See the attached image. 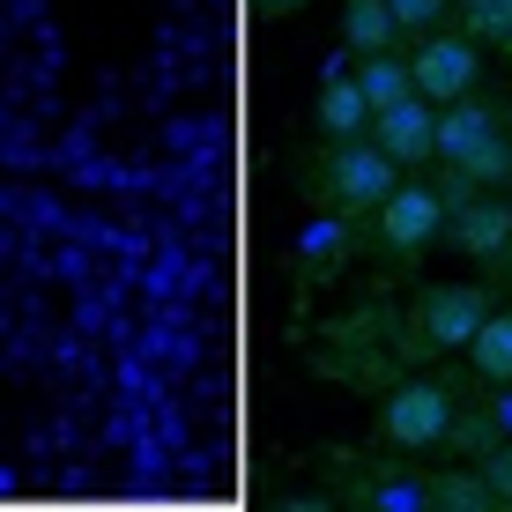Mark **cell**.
Instances as JSON below:
<instances>
[{
    "mask_svg": "<svg viewBox=\"0 0 512 512\" xmlns=\"http://www.w3.org/2000/svg\"><path fill=\"white\" fill-rule=\"evenodd\" d=\"M483 483H490V498H512V446H498L483 461Z\"/></svg>",
    "mask_w": 512,
    "mask_h": 512,
    "instance_id": "2e32d148",
    "label": "cell"
},
{
    "mask_svg": "<svg viewBox=\"0 0 512 512\" xmlns=\"http://www.w3.org/2000/svg\"><path fill=\"white\" fill-rule=\"evenodd\" d=\"M327 186L342 208H379L386 193H394V156L386 149H364V141H342L327 164Z\"/></svg>",
    "mask_w": 512,
    "mask_h": 512,
    "instance_id": "277c9868",
    "label": "cell"
},
{
    "mask_svg": "<svg viewBox=\"0 0 512 512\" xmlns=\"http://www.w3.org/2000/svg\"><path fill=\"white\" fill-rule=\"evenodd\" d=\"M438 231H446V193L394 186L379 201V245H386V253H416V245H431Z\"/></svg>",
    "mask_w": 512,
    "mask_h": 512,
    "instance_id": "3957f363",
    "label": "cell"
},
{
    "mask_svg": "<svg viewBox=\"0 0 512 512\" xmlns=\"http://www.w3.org/2000/svg\"><path fill=\"white\" fill-rule=\"evenodd\" d=\"M386 8H394L401 30H431L438 15H446V0H386Z\"/></svg>",
    "mask_w": 512,
    "mask_h": 512,
    "instance_id": "5bb4252c",
    "label": "cell"
},
{
    "mask_svg": "<svg viewBox=\"0 0 512 512\" xmlns=\"http://www.w3.org/2000/svg\"><path fill=\"white\" fill-rule=\"evenodd\" d=\"M372 119V97H364V82L357 75H327V90H320V127L334 134V141H349Z\"/></svg>",
    "mask_w": 512,
    "mask_h": 512,
    "instance_id": "9c48e42d",
    "label": "cell"
},
{
    "mask_svg": "<svg viewBox=\"0 0 512 512\" xmlns=\"http://www.w3.org/2000/svg\"><path fill=\"white\" fill-rule=\"evenodd\" d=\"M438 505H490V483H468V475H446V483H438Z\"/></svg>",
    "mask_w": 512,
    "mask_h": 512,
    "instance_id": "9a60e30c",
    "label": "cell"
},
{
    "mask_svg": "<svg viewBox=\"0 0 512 512\" xmlns=\"http://www.w3.org/2000/svg\"><path fill=\"white\" fill-rule=\"evenodd\" d=\"M461 30L475 45H512V0H461Z\"/></svg>",
    "mask_w": 512,
    "mask_h": 512,
    "instance_id": "4fadbf2b",
    "label": "cell"
},
{
    "mask_svg": "<svg viewBox=\"0 0 512 512\" xmlns=\"http://www.w3.org/2000/svg\"><path fill=\"white\" fill-rule=\"evenodd\" d=\"M505 260H512V238H505Z\"/></svg>",
    "mask_w": 512,
    "mask_h": 512,
    "instance_id": "ac0fdd59",
    "label": "cell"
},
{
    "mask_svg": "<svg viewBox=\"0 0 512 512\" xmlns=\"http://www.w3.org/2000/svg\"><path fill=\"white\" fill-rule=\"evenodd\" d=\"M409 75H416V90L438 97V104L468 97L475 90V38H468V30H461V38H423V52L409 60Z\"/></svg>",
    "mask_w": 512,
    "mask_h": 512,
    "instance_id": "5b68a950",
    "label": "cell"
},
{
    "mask_svg": "<svg viewBox=\"0 0 512 512\" xmlns=\"http://www.w3.org/2000/svg\"><path fill=\"white\" fill-rule=\"evenodd\" d=\"M379 431L394 438V446H409V453L438 446V438L453 431V394H446V386H431V379L394 386V394H386V409H379Z\"/></svg>",
    "mask_w": 512,
    "mask_h": 512,
    "instance_id": "7a4b0ae2",
    "label": "cell"
},
{
    "mask_svg": "<svg viewBox=\"0 0 512 512\" xmlns=\"http://www.w3.org/2000/svg\"><path fill=\"white\" fill-rule=\"evenodd\" d=\"M357 82H364V97H372V112H386V104H401L416 90V75H409V60H394V52H364V67H357Z\"/></svg>",
    "mask_w": 512,
    "mask_h": 512,
    "instance_id": "8fae6325",
    "label": "cell"
},
{
    "mask_svg": "<svg viewBox=\"0 0 512 512\" xmlns=\"http://www.w3.org/2000/svg\"><path fill=\"white\" fill-rule=\"evenodd\" d=\"M379 119V149L394 156V164H423V156H438V112H431V97L409 90L401 104H386Z\"/></svg>",
    "mask_w": 512,
    "mask_h": 512,
    "instance_id": "52a82bcc",
    "label": "cell"
},
{
    "mask_svg": "<svg viewBox=\"0 0 512 512\" xmlns=\"http://www.w3.org/2000/svg\"><path fill=\"white\" fill-rule=\"evenodd\" d=\"M490 320V305L475 290H423V305H416V342H431V349H468V334Z\"/></svg>",
    "mask_w": 512,
    "mask_h": 512,
    "instance_id": "8992f818",
    "label": "cell"
},
{
    "mask_svg": "<svg viewBox=\"0 0 512 512\" xmlns=\"http://www.w3.org/2000/svg\"><path fill=\"white\" fill-rule=\"evenodd\" d=\"M394 8H386V0H349V15H342V38L357 45V52H386L394 45Z\"/></svg>",
    "mask_w": 512,
    "mask_h": 512,
    "instance_id": "7c38bea8",
    "label": "cell"
},
{
    "mask_svg": "<svg viewBox=\"0 0 512 512\" xmlns=\"http://www.w3.org/2000/svg\"><path fill=\"white\" fill-rule=\"evenodd\" d=\"M468 357H475V372H483V379L512 386V312H490V320L468 334Z\"/></svg>",
    "mask_w": 512,
    "mask_h": 512,
    "instance_id": "30bf717a",
    "label": "cell"
},
{
    "mask_svg": "<svg viewBox=\"0 0 512 512\" xmlns=\"http://www.w3.org/2000/svg\"><path fill=\"white\" fill-rule=\"evenodd\" d=\"M453 238H461V253H475V260L505 253V238H512V208H505V201H475V208H453Z\"/></svg>",
    "mask_w": 512,
    "mask_h": 512,
    "instance_id": "ba28073f",
    "label": "cell"
},
{
    "mask_svg": "<svg viewBox=\"0 0 512 512\" xmlns=\"http://www.w3.org/2000/svg\"><path fill=\"white\" fill-rule=\"evenodd\" d=\"M438 156L453 164V179H475V186H490V179L512 171V141L498 134V119H490L483 104H461V97L438 112Z\"/></svg>",
    "mask_w": 512,
    "mask_h": 512,
    "instance_id": "6da1fadb",
    "label": "cell"
},
{
    "mask_svg": "<svg viewBox=\"0 0 512 512\" xmlns=\"http://www.w3.org/2000/svg\"><path fill=\"white\" fill-rule=\"evenodd\" d=\"M260 8H268V15H290V8H305V0H260Z\"/></svg>",
    "mask_w": 512,
    "mask_h": 512,
    "instance_id": "e0dca14e",
    "label": "cell"
}]
</instances>
